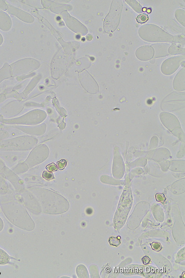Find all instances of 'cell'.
I'll use <instances>...</instances> for the list:
<instances>
[{
    "instance_id": "cell-1",
    "label": "cell",
    "mask_w": 185,
    "mask_h": 278,
    "mask_svg": "<svg viewBox=\"0 0 185 278\" xmlns=\"http://www.w3.org/2000/svg\"><path fill=\"white\" fill-rule=\"evenodd\" d=\"M138 34L143 40L150 42L172 43L174 41V36L153 24L141 26L139 29Z\"/></svg>"
},
{
    "instance_id": "cell-2",
    "label": "cell",
    "mask_w": 185,
    "mask_h": 278,
    "mask_svg": "<svg viewBox=\"0 0 185 278\" xmlns=\"http://www.w3.org/2000/svg\"><path fill=\"white\" fill-rule=\"evenodd\" d=\"M123 7V1L114 0L111 4L109 12L105 19L104 28L107 33H112L117 29L120 23Z\"/></svg>"
},
{
    "instance_id": "cell-3",
    "label": "cell",
    "mask_w": 185,
    "mask_h": 278,
    "mask_svg": "<svg viewBox=\"0 0 185 278\" xmlns=\"http://www.w3.org/2000/svg\"><path fill=\"white\" fill-rule=\"evenodd\" d=\"M161 123L166 128L180 141L185 142V134L177 118L170 113L162 112L160 115Z\"/></svg>"
},
{
    "instance_id": "cell-4",
    "label": "cell",
    "mask_w": 185,
    "mask_h": 278,
    "mask_svg": "<svg viewBox=\"0 0 185 278\" xmlns=\"http://www.w3.org/2000/svg\"><path fill=\"white\" fill-rule=\"evenodd\" d=\"M184 60L185 55L169 58L161 65V73L166 75H171L176 71Z\"/></svg>"
},
{
    "instance_id": "cell-5",
    "label": "cell",
    "mask_w": 185,
    "mask_h": 278,
    "mask_svg": "<svg viewBox=\"0 0 185 278\" xmlns=\"http://www.w3.org/2000/svg\"><path fill=\"white\" fill-rule=\"evenodd\" d=\"M113 153V175L116 179H120L123 178L125 173V164L119 147H115Z\"/></svg>"
},
{
    "instance_id": "cell-6",
    "label": "cell",
    "mask_w": 185,
    "mask_h": 278,
    "mask_svg": "<svg viewBox=\"0 0 185 278\" xmlns=\"http://www.w3.org/2000/svg\"><path fill=\"white\" fill-rule=\"evenodd\" d=\"M142 156L145 158L159 162L164 160H167L170 158L171 153L169 149L166 148H161L143 153Z\"/></svg>"
},
{
    "instance_id": "cell-7",
    "label": "cell",
    "mask_w": 185,
    "mask_h": 278,
    "mask_svg": "<svg viewBox=\"0 0 185 278\" xmlns=\"http://www.w3.org/2000/svg\"><path fill=\"white\" fill-rule=\"evenodd\" d=\"M170 46V44L166 43H157L152 45L151 47L154 49V55L153 58L150 61V63H155L156 58L169 55L168 49Z\"/></svg>"
},
{
    "instance_id": "cell-8",
    "label": "cell",
    "mask_w": 185,
    "mask_h": 278,
    "mask_svg": "<svg viewBox=\"0 0 185 278\" xmlns=\"http://www.w3.org/2000/svg\"><path fill=\"white\" fill-rule=\"evenodd\" d=\"M154 50L150 46H143L136 50V56L141 61H147L153 58Z\"/></svg>"
},
{
    "instance_id": "cell-9",
    "label": "cell",
    "mask_w": 185,
    "mask_h": 278,
    "mask_svg": "<svg viewBox=\"0 0 185 278\" xmlns=\"http://www.w3.org/2000/svg\"><path fill=\"white\" fill-rule=\"evenodd\" d=\"M34 157L35 164H38L45 160L49 155V150L45 145H40L35 149Z\"/></svg>"
},
{
    "instance_id": "cell-10",
    "label": "cell",
    "mask_w": 185,
    "mask_h": 278,
    "mask_svg": "<svg viewBox=\"0 0 185 278\" xmlns=\"http://www.w3.org/2000/svg\"><path fill=\"white\" fill-rule=\"evenodd\" d=\"M173 86L177 91L185 90V67L182 68L177 73L173 81Z\"/></svg>"
},
{
    "instance_id": "cell-11",
    "label": "cell",
    "mask_w": 185,
    "mask_h": 278,
    "mask_svg": "<svg viewBox=\"0 0 185 278\" xmlns=\"http://www.w3.org/2000/svg\"><path fill=\"white\" fill-rule=\"evenodd\" d=\"M8 12L13 15H15L16 16L18 17V18L22 20L23 21L27 22H30L29 21L31 19L30 18H32L31 15H29L27 13L22 11V10H19V9L13 7L11 5H8Z\"/></svg>"
},
{
    "instance_id": "cell-12",
    "label": "cell",
    "mask_w": 185,
    "mask_h": 278,
    "mask_svg": "<svg viewBox=\"0 0 185 278\" xmlns=\"http://www.w3.org/2000/svg\"><path fill=\"white\" fill-rule=\"evenodd\" d=\"M12 26L11 20L9 16L0 10V29L3 31H8Z\"/></svg>"
},
{
    "instance_id": "cell-13",
    "label": "cell",
    "mask_w": 185,
    "mask_h": 278,
    "mask_svg": "<svg viewBox=\"0 0 185 278\" xmlns=\"http://www.w3.org/2000/svg\"><path fill=\"white\" fill-rule=\"evenodd\" d=\"M185 160H173L170 161L169 170L175 172H184Z\"/></svg>"
},
{
    "instance_id": "cell-14",
    "label": "cell",
    "mask_w": 185,
    "mask_h": 278,
    "mask_svg": "<svg viewBox=\"0 0 185 278\" xmlns=\"http://www.w3.org/2000/svg\"><path fill=\"white\" fill-rule=\"evenodd\" d=\"M143 170L141 168L135 167L132 168L125 177V180H124V184L126 187H129L128 186L133 178L136 176L143 174Z\"/></svg>"
},
{
    "instance_id": "cell-15",
    "label": "cell",
    "mask_w": 185,
    "mask_h": 278,
    "mask_svg": "<svg viewBox=\"0 0 185 278\" xmlns=\"http://www.w3.org/2000/svg\"><path fill=\"white\" fill-rule=\"evenodd\" d=\"M100 179L102 183L105 184L115 186L124 185V180L116 179L115 178L106 175L101 176Z\"/></svg>"
},
{
    "instance_id": "cell-16",
    "label": "cell",
    "mask_w": 185,
    "mask_h": 278,
    "mask_svg": "<svg viewBox=\"0 0 185 278\" xmlns=\"http://www.w3.org/2000/svg\"><path fill=\"white\" fill-rule=\"evenodd\" d=\"M185 178L174 182L170 186V188L173 192L182 193L185 191Z\"/></svg>"
},
{
    "instance_id": "cell-17",
    "label": "cell",
    "mask_w": 185,
    "mask_h": 278,
    "mask_svg": "<svg viewBox=\"0 0 185 278\" xmlns=\"http://www.w3.org/2000/svg\"><path fill=\"white\" fill-rule=\"evenodd\" d=\"M169 54L175 55H184L185 48H181L178 46L175 43H173L169 47L168 49Z\"/></svg>"
},
{
    "instance_id": "cell-18",
    "label": "cell",
    "mask_w": 185,
    "mask_h": 278,
    "mask_svg": "<svg viewBox=\"0 0 185 278\" xmlns=\"http://www.w3.org/2000/svg\"><path fill=\"white\" fill-rule=\"evenodd\" d=\"M147 163V160L146 158L144 157H141L137 159L132 162L127 164V166L130 169H132L135 167H139V166L143 167L146 166Z\"/></svg>"
},
{
    "instance_id": "cell-19",
    "label": "cell",
    "mask_w": 185,
    "mask_h": 278,
    "mask_svg": "<svg viewBox=\"0 0 185 278\" xmlns=\"http://www.w3.org/2000/svg\"><path fill=\"white\" fill-rule=\"evenodd\" d=\"M76 272L78 278H90L87 269L83 265L81 264L77 266Z\"/></svg>"
},
{
    "instance_id": "cell-20",
    "label": "cell",
    "mask_w": 185,
    "mask_h": 278,
    "mask_svg": "<svg viewBox=\"0 0 185 278\" xmlns=\"http://www.w3.org/2000/svg\"><path fill=\"white\" fill-rule=\"evenodd\" d=\"M125 1L132 8V9L136 12L139 13V14H141V13L143 12L142 10L143 7L137 2V1H135V0H130V1L128 0V1Z\"/></svg>"
},
{
    "instance_id": "cell-21",
    "label": "cell",
    "mask_w": 185,
    "mask_h": 278,
    "mask_svg": "<svg viewBox=\"0 0 185 278\" xmlns=\"http://www.w3.org/2000/svg\"><path fill=\"white\" fill-rule=\"evenodd\" d=\"M176 19L184 27H185V10L182 9H178L175 13Z\"/></svg>"
},
{
    "instance_id": "cell-22",
    "label": "cell",
    "mask_w": 185,
    "mask_h": 278,
    "mask_svg": "<svg viewBox=\"0 0 185 278\" xmlns=\"http://www.w3.org/2000/svg\"><path fill=\"white\" fill-rule=\"evenodd\" d=\"M11 258L6 252L0 249V264H7Z\"/></svg>"
},
{
    "instance_id": "cell-23",
    "label": "cell",
    "mask_w": 185,
    "mask_h": 278,
    "mask_svg": "<svg viewBox=\"0 0 185 278\" xmlns=\"http://www.w3.org/2000/svg\"><path fill=\"white\" fill-rule=\"evenodd\" d=\"M121 237L120 236L117 237H111L109 238V242L111 246L118 247L120 244Z\"/></svg>"
},
{
    "instance_id": "cell-24",
    "label": "cell",
    "mask_w": 185,
    "mask_h": 278,
    "mask_svg": "<svg viewBox=\"0 0 185 278\" xmlns=\"http://www.w3.org/2000/svg\"><path fill=\"white\" fill-rule=\"evenodd\" d=\"M161 166V170L162 171L166 172L168 170L170 166V161L167 160H163L158 162Z\"/></svg>"
},
{
    "instance_id": "cell-25",
    "label": "cell",
    "mask_w": 185,
    "mask_h": 278,
    "mask_svg": "<svg viewBox=\"0 0 185 278\" xmlns=\"http://www.w3.org/2000/svg\"><path fill=\"white\" fill-rule=\"evenodd\" d=\"M158 138L156 136H154L151 139L150 144L149 147V150H153L158 146Z\"/></svg>"
},
{
    "instance_id": "cell-26",
    "label": "cell",
    "mask_w": 185,
    "mask_h": 278,
    "mask_svg": "<svg viewBox=\"0 0 185 278\" xmlns=\"http://www.w3.org/2000/svg\"><path fill=\"white\" fill-rule=\"evenodd\" d=\"M136 19L138 23L142 24L147 21L149 19V16L146 14H141L138 16Z\"/></svg>"
},
{
    "instance_id": "cell-27",
    "label": "cell",
    "mask_w": 185,
    "mask_h": 278,
    "mask_svg": "<svg viewBox=\"0 0 185 278\" xmlns=\"http://www.w3.org/2000/svg\"><path fill=\"white\" fill-rule=\"evenodd\" d=\"M156 199L157 201L160 202L164 204L166 200V198L164 194L158 193L156 195Z\"/></svg>"
},
{
    "instance_id": "cell-28",
    "label": "cell",
    "mask_w": 185,
    "mask_h": 278,
    "mask_svg": "<svg viewBox=\"0 0 185 278\" xmlns=\"http://www.w3.org/2000/svg\"><path fill=\"white\" fill-rule=\"evenodd\" d=\"M43 177L47 180H52L55 179L53 174L52 173L49 172L48 171L43 172L42 175Z\"/></svg>"
},
{
    "instance_id": "cell-29",
    "label": "cell",
    "mask_w": 185,
    "mask_h": 278,
    "mask_svg": "<svg viewBox=\"0 0 185 278\" xmlns=\"http://www.w3.org/2000/svg\"><path fill=\"white\" fill-rule=\"evenodd\" d=\"M152 249L156 252H158L161 250L162 246L161 244L158 242H153L151 244Z\"/></svg>"
},
{
    "instance_id": "cell-30",
    "label": "cell",
    "mask_w": 185,
    "mask_h": 278,
    "mask_svg": "<svg viewBox=\"0 0 185 278\" xmlns=\"http://www.w3.org/2000/svg\"><path fill=\"white\" fill-rule=\"evenodd\" d=\"M68 161L66 160L62 159L57 162L58 167L60 170H61L65 168L66 166Z\"/></svg>"
},
{
    "instance_id": "cell-31",
    "label": "cell",
    "mask_w": 185,
    "mask_h": 278,
    "mask_svg": "<svg viewBox=\"0 0 185 278\" xmlns=\"http://www.w3.org/2000/svg\"><path fill=\"white\" fill-rule=\"evenodd\" d=\"M185 155V146L184 144H182L180 149L179 151L178 152L177 155V158H182Z\"/></svg>"
},
{
    "instance_id": "cell-32",
    "label": "cell",
    "mask_w": 185,
    "mask_h": 278,
    "mask_svg": "<svg viewBox=\"0 0 185 278\" xmlns=\"http://www.w3.org/2000/svg\"><path fill=\"white\" fill-rule=\"evenodd\" d=\"M46 169L50 172H53L57 171V167L54 163H52L46 166Z\"/></svg>"
},
{
    "instance_id": "cell-33",
    "label": "cell",
    "mask_w": 185,
    "mask_h": 278,
    "mask_svg": "<svg viewBox=\"0 0 185 278\" xmlns=\"http://www.w3.org/2000/svg\"><path fill=\"white\" fill-rule=\"evenodd\" d=\"M174 42L184 44V38L183 36H174L173 42Z\"/></svg>"
},
{
    "instance_id": "cell-34",
    "label": "cell",
    "mask_w": 185,
    "mask_h": 278,
    "mask_svg": "<svg viewBox=\"0 0 185 278\" xmlns=\"http://www.w3.org/2000/svg\"><path fill=\"white\" fill-rule=\"evenodd\" d=\"M142 261L144 265H147L149 264L150 262L151 259L149 257L145 256L142 258Z\"/></svg>"
},
{
    "instance_id": "cell-35",
    "label": "cell",
    "mask_w": 185,
    "mask_h": 278,
    "mask_svg": "<svg viewBox=\"0 0 185 278\" xmlns=\"http://www.w3.org/2000/svg\"><path fill=\"white\" fill-rule=\"evenodd\" d=\"M0 3V8L3 10H6L8 9V6L5 2Z\"/></svg>"
},
{
    "instance_id": "cell-36",
    "label": "cell",
    "mask_w": 185,
    "mask_h": 278,
    "mask_svg": "<svg viewBox=\"0 0 185 278\" xmlns=\"http://www.w3.org/2000/svg\"><path fill=\"white\" fill-rule=\"evenodd\" d=\"M174 175V174H173ZM185 175V173H184V172L182 174H177L175 173L174 175V177L177 178H180L182 177H184V176Z\"/></svg>"
},
{
    "instance_id": "cell-37",
    "label": "cell",
    "mask_w": 185,
    "mask_h": 278,
    "mask_svg": "<svg viewBox=\"0 0 185 278\" xmlns=\"http://www.w3.org/2000/svg\"><path fill=\"white\" fill-rule=\"evenodd\" d=\"M3 41V38L2 35H1V34H0V45L2 44Z\"/></svg>"
},
{
    "instance_id": "cell-38",
    "label": "cell",
    "mask_w": 185,
    "mask_h": 278,
    "mask_svg": "<svg viewBox=\"0 0 185 278\" xmlns=\"http://www.w3.org/2000/svg\"><path fill=\"white\" fill-rule=\"evenodd\" d=\"M146 11H147V12L148 13H150L151 12L152 10H151L149 8V9H147Z\"/></svg>"
},
{
    "instance_id": "cell-39",
    "label": "cell",
    "mask_w": 185,
    "mask_h": 278,
    "mask_svg": "<svg viewBox=\"0 0 185 278\" xmlns=\"http://www.w3.org/2000/svg\"><path fill=\"white\" fill-rule=\"evenodd\" d=\"M147 10V9L146 8H143V10H142L143 12H145Z\"/></svg>"
},
{
    "instance_id": "cell-40",
    "label": "cell",
    "mask_w": 185,
    "mask_h": 278,
    "mask_svg": "<svg viewBox=\"0 0 185 278\" xmlns=\"http://www.w3.org/2000/svg\"><path fill=\"white\" fill-rule=\"evenodd\" d=\"M77 36H78V37H77V38H78V39H79V38H80V36H79V35H77Z\"/></svg>"
}]
</instances>
